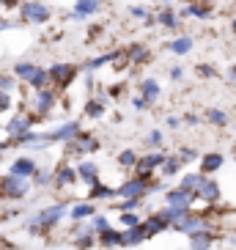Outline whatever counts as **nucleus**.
Listing matches in <instances>:
<instances>
[{"mask_svg": "<svg viewBox=\"0 0 236 250\" xmlns=\"http://www.w3.org/2000/svg\"><path fill=\"white\" fill-rule=\"evenodd\" d=\"M17 74H20L22 80H30L36 88H41V85H44V77H47V74L41 72V69H36L33 63H20V66H17Z\"/></svg>", "mask_w": 236, "mask_h": 250, "instance_id": "nucleus-1", "label": "nucleus"}, {"mask_svg": "<svg viewBox=\"0 0 236 250\" xmlns=\"http://www.w3.org/2000/svg\"><path fill=\"white\" fill-rule=\"evenodd\" d=\"M3 190H6V195H11V198H20V195H25V192H28V179L11 173V179H6V182H3Z\"/></svg>", "mask_w": 236, "mask_h": 250, "instance_id": "nucleus-2", "label": "nucleus"}, {"mask_svg": "<svg viewBox=\"0 0 236 250\" xmlns=\"http://www.w3.org/2000/svg\"><path fill=\"white\" fill-rule=\"evenodd\" d=\"M22 17L28 20V22H44L47 17H50V11H47L41 3H25V6H22Z\"/></svg>", "mask_w": 236, "mask_h": 250, "instance_id": "nucleus-3", "label": "nucleus"}, {"mask_svg": "<svg viewBox=\"0 0 236 250\" xmlns=\"http://www.w3.org/2000/svg\"><path fill=\"white\" fill-rule=\"evenodd\" d=\"M143 192V179H132V182H126L124 187H118V195L121 198H135V195H140Z\"/></svg>", "mask_w": 236, "mask_h": 250, "instance_id": "nucleus-4", "label": "nucleus"}, {"mask_svg": "<svg viewBox=\"0 0 236 250\" xmlns=\"http://www.w3.org/2000/svg\"><path fill=\"white\" fill-rule=\"evenodd\" d=\"M190 190H176V192H168V204L170 206H178V209H187L190 206Z\"/></svg>", "mask_w": 236, "mask_h": 250, "instance_id": "nucleus-5", "label": "nucleus"}, {"mask_svg": "<svg viewBox=\"0 0 236 250\" xmlns=\"http://www.w3.org/2000/svg\"><path fill=\"white\" fill-rule=\"evenodd\" d=\"M203 228H206V226H203L200 217H190V220L181 217V223H178V231H184V234H200Z\"/></svg>", "mask_w": 236, "mask_h": 250, "instance_id": "nucleus-6", "label": "nucleus"}, {"mask_svg": "<svg viewBox=\"0 0 236 250\" xmlns=\"http://www.w3.org/2000/svg\"><path fill=\"white\" fill-rule=\"evenodd\" d=\"M72 135H77V124H66V126H60V129H55V132L41 135V138L44 140H63V138H72Z\"/></svg>", "mask_w": 236, "mask_h": 250, "instance_id": "nucleus-7", "label": "nucleus"}, {"mask_svg": "<svg viewBox=\"0 0 236 250\" xmlns=\"http://www.w3.org/2000/svg\"><path fill=\"white\" fill-rule=\"evenodd\" d=\"M52 80H58V83H69L74 77V69L66 66V63H58V66H52Z\"/></svg>", "mask_w": 236, "mask_h": 250, "instance_id": "nucleus-8", "label": "nucleus"}, {"mask_svg": "<svg viewBox=\"0 0 236 250\" xmlns=\"http://www.w3.org/2000/svg\"><path fill=\"white\" fill-rule=\"evenodd\" d=\"M96 8H99V0H80L74 6V17H88V14H94Z\"/></svg>", "mask_w": 236, "mask_h": 250, "instance_id": "nucleus-9", "label": "nucleus"}, {"mask_svg": "<svg viewBox=\"0 0 236 250\" xmlns=\"http://www.w3.org/2000/svg\"><path fill=\"white\" fill-rule=\"evenodd\" d=\"M33 170H36V168H33V162H30V160H17L14 162V165H11V173H17V176H33Z\"/></svg>", "mask_w": 236, "mask_h": 250, "instance_id": "nucleus-10", "label": "nucleus"}, {"mask_svg": "<svg viewBox=\"0 0 236 250\" xmlns=\"http://www.w3.org/2000/svg\"><path fill=\"white\" fill-rule=\"evenodd\" d=\"M140 91H143V99H146V102H154L157 96H159V85H157L154 80H143Z\"/></svg>", "mask_w": 236, "mask_h": 250, "instance_id": "nucleus-11", "label": "nucleus"}, {"mask_svg": "<svg viewBox=\"0 0 236 250\" xmlns=\"http://www.w3.org/2000/svg\"><path fill=\"white\" fill-rule=\"evenodd\" d=\"M30 126V118H14V121H8L6 132L8 135H25V129Z\"/></svg>", "mask_w": 236, "mask_h": 250, "instance_id": "nucleus-12", "label": "nucleus"}, {"mask_svg": "<svg viewBox=\"0 0 236 250\" xmlns=\"http://www.w3.org/2000/svg\"><path fill=\"white\" fill-rule=\"evenodd\" d=\"M99 242L107 245V248H113V245H124V234H116V231H110V228H107V231H102V234H99Z\"/></svg>", "mask_w": 236, "mask_h": 250, "instance_id": "nucleus-13", "label": "nucleus"}, {"mask_svg": "<svg viewBox=\"0 0 236 250\" xmlns=\"http://www.w3.org/2000/svg\"><path fill=\"white\" fill-rule=\"evenodd\" d=\"M143 236H148L146 234V228H140V226H132L129 231L124 234V245H138L143 239Z\"/></svg>", "mask_w": 236, "mask_h": 250, "instance_id": "nucleus-14", "label": "nucleus"}, {"mask_svg": "<svg viewBox=\"0 0 236 250\" xmlns=\"http://www.w3.org/2000/svg\"><path fill=\"white\" fill-rule=\"evenodd\" d=\"M60 214H63V206L58 204L55 209H47L44 214H39V217H36V223H44V226H50V223H55V220H58Z\"/></svg>", "mask_w": 236, "mask_h": 250, "instance_id": "nucleus-15", "label": "nucleus"}, {"mask_svg": "<svg viewBox=\"0 0 236 250\" xmlns=\"http://www.w3.org/2000/svg\"><path fill=\"white\" fill-rule=\"evenodd\" d=\"M200 195H203L206 201H217L220 198V190H217V184L214 182H203L200 184Z\"/></svg>", "mask_w": 236, "mask_h": 250, "instance_id": "nucleus-16", "label": "nucleus"}, {"mask_svg": "<svg viewBox=\"0 0 236 250\" xmlns=\"http://www.w3.org/2000/svg\"><path fill=\"white\" fill-rule=\"evenodd\" d=\"M209 245H212V236L209 234H203V231L200 234H192V250H206Z\"/></svg>", "mask_w": 236, "mask_h": 250, "instance_id": "nucleus-17", "label": "nucleus"}, {"mask_svg": "<svg viewBox=\"0 0 236 250\" xmlns=\"http://www.w3.org/2000/svg\"><path fill=\"white\" fill-rule=\"evenodd\" d=\"M52 104V91H41L39 94V99H36V110L39 113H47V107Z\"/></svg>", "mask_w": 236, "mask_h": 250, "instance_id": "nucleus-18", "label": "nucleus"}, {"mask_svg": "<svg viewBox=\"0 0 236 250\" xmlns=\"http://www.w3.org/2000/svg\"><path fill=\"white\" fill-rule=\"evenodd\" d=\"M159 162H165V157H162V154H148L146 160L140 162V170H143V173H148V170L154 168V165H159Z\"/></svg>", "mask_w": 236, "mask_h": 250, "instance_id": "nucleus-19", "label": "nucleus"}, {"mask_svg": "<svg viewBox=\"0 0 236 250\" xmlns=\"http://www.w3.org/2000/svg\"><path fill=\"white\" fill-rule=\"evenodd\" d=\"M80 176L85 179V182H91V184L96 182V168H94V162H82V165H80Z\"/></svg>", "mask_w": 236, "mask_h": 250, "instance_id": "nucleus-20", "label": "nucleus"}, {"mask_svg": "<svg viewBox=\"0 0 236 250\" xmlns=\"http://www.w3.org/2000/svg\"><path fill=\"white\" fill-rule=\"evenodd\" d=\"M190 47H192V39H176L173 44H170V50L173 52H178V55H184V52H190Z\"/></svg>", "mask_w": 236, "mask_h": 250, "instance_id": "nucleus-21", "label": "nucleus"}, {"mask_svg": "<svg viewBox=\"0 0 236 250\" xmlns=\"http://www.w3.org/2000/svg\"><path fill=\"white\" fill-rule=\"evenodd\" d=\"M222 165V157L220 154H209L206 160H203V170H206V173H212V170H217Z\"/></svg>", "mask_w": 236, "mask_h": 250, "instance_id": "nucleus-22", "label": "nucleus"}, {"mask_svg": "<svg viewBox=\"0 0 236 250\" xmlns=\"http://www.w3.org/2000/svg\"><path fill=\"white\" fill-rule=\"evenodd\" d=\"M165 226H168V220H165V217H154V220L146 223V234H157V231H159V228H165Z\"/></svg>", "mask_w": 236, "mask_h": 250, "instance_id": "nucleus-23", "label": "nucleus"}, {"mask_svg": "<svg viewBox=\"0 0 236 250\" xmlns=\"http://www.w3.org/2000/svg\"><path fill=\"white\" fill-rule=\"evenodd\" d=\"M198 184H203L198 176H184V182H181V190H195Z\"/></svg>", "mask_w": 236, "mask_h": 250, "instance_id": "nucleus-24", "label": "nucleus"}, {"mask_svg": "<svg viewBox=\"0 0 236 250\" xmlns=\"http://www.w3.org/2000/svg\"><path fill=\"white\" fill-rule=\"evenodd\" d=\"M88 214H91V206H85V204H82V206H74L72 217H74V220H80V217H88Z\"/></svg>", "mask_w": 236, "mask_h": 250, "instance_id": "nucleus-25", "label": "nucleus"}, {"mask_svg": "<svg viewBox=\"0 0 236 250\" xmlns=\"http://www.w3.org/2000/svg\"><path fill=\"white\" fill-rule=\"evenodd\" d=\"M159 22H162L165 28H176V17L170 14V11H165V14L159 17Z\"/></svg>", "mask_w": 236, "mask_h": 250, "instance_id": "nucleus-26", "label": "nucleus"}, {"mask_svg": "<svg viewBox=\"0 0 236 250\" xmlns=\"http://www.w3.org/2000/svg\"><path fill=\"white\" fill-rule=\"evenodd\" d=\"M209 118H212L214 124H225V113H220V110H212V113H209Z\"/></svg>", "mask_w": 236, "mask_h": 250, "instance_id": "nucleus-27", "label": "nucleus"}, {"mask_svg": "<svg viewBox=\"0 0 236 250\" xmlns=\"http://www.w3.org/2000/svg\"><path fill=\"white\" fill-rule=\"evenodd\" d=\"M58 179H60V182H72V179H74V170H72V168H63V170L58 173Z\"/></svg>", "mask_w": 236, "mask_h": 250, "instance_id": "nucleus-28", "label": "nucleus"}, {"mask_svg": "<svg viewBox=\"0 0 236 250\" xmlns=\"http://www.w3.org/2000/svg\"><path fill=\"white\" fill-rule=\"evenodd\" d=\"M121 165H135V154H132V151H124V154H121Z\"/></svg>", "mask_w": 236, "mask_h": 250, "instance_id": "nucleus-29", "label": "nucleus"}, {"mask_svg": "<svg viewBox=\"0 0 236 250\" xmlns=\"http://www.w3.org/2000/svg\"><path fill=\"white\" fill-rule=\"evenodd\" d=\"M8 104H11V99H8V91H0V110H6Z\"/></svg>", "mask_w": 236, "mask_h": 250, "instance_id": "nucleus-30", "label": "nucleus"}, {"mask_svg": "<svg viewBox=\"0 0 236 250\" xmlns=\"http://www.w3.org/2000/svg\"><path fill=\"white\" fill-rule=\"evenodd\" d=\"M121 223H124V226H138V217H135V214H124V217H121Z\"/></svg>", "mask_w": 236, "mask_h": 250, "instance_id": "nucleus-31", "label": "nucleus"}, {"mask_svg": "<svg viewBox=\"0 0 236 250\" xmlns=\"http://www.w3.org/2000/svg\"><path fill=\"white\" fill-rule=\"evenodd\" d=\"M94 228H96V231H99V234H102V231H107V220H104V217H96Z\"/></svg>", "mask_w": 236, "mask_h": 250, "instance_id": "nucleus-32", "label": "nucleus"}, {"mask_svg": "<svg viewBox=\"0 0 236 250\" xmlns=\"http://www.w3.org/2000/svg\"><path fill=\"white\" fill-rule=\"evenodd\" d=\"M8 88H11V77L3 74V77H0V91H8Z\"/></svg>", "mask_w": 236, "mask_h": 250, "instance_id": "nucleus-33", "label": "nucleus"}, {"mask_svg": "<svg viewBox=\"0 0 236 250\" xmlns=\"http://www.w3.org/2000/svg\"><path fill=\"white\" fill-rule=\"evenodd\" d=\"M102 113V104H88V116H99Z\"/></svg>", "mask_w": 236, "mask_h": 250, "instance_id": "nucleus-34", "label": "nucleus"}, {"mask_svg": "<svg viewBox=\"0 0 236 250\" xmlns=\"http://www.w3.org/2000/svg\"><path fill=\"white\" fill-rule=\"evenodd\" d=\"M192 157H195V151H192V148H184V151H181V160H192Z\"/></svg>", "mask_w": 236, "mask_h": 250, "instance_id": "nucleus-35", "label": "nucleus"}, {"mask_svg": "<svg viewBox=\"0 0 236 250\" xmlns=\"http://www.w3.org/2000/svg\"><path fill=\"white\" fill-rule=\"evenodd\" d=\"M135 107H138V110H143V107H146V99H143V96H138V99H135Z\"/></svg>", "mask_w": 236, "mask_h": 250, "instance_id": "nucleus-36", "label": "nucleus"}, {"mask_svg": "<svg viewBox=\"0 0 236 250\" xmlns=\"http://www.w3.org/2000/svg\"><path fill=\"white\" fill-rule=\"evenodd\" d=\"M173 170H176V162H173V160L165 162V173H173Z\"/></svg>", "mask_w": 236, "mask_h": 250, "instance_id": "nucleus-37", "label": "nucleus"}, {"mask_svg": "<svg viewBox=\"0 0 236 250\" xmlns=\"http://www.w3.org/2000/svg\"><path fill=\"white\" fill-rule=\"evenodd\" d=\"M170 77H173V80H178V77H181V69L173 66V69H170Z\"/></svg>", "mask_w": 236, "mask_h": 250, "instance_id": "nucleus-38", "label": "nucleus"}, {"mask_svg": "<svg viewBox=\"0 0 236 250\" xmlns=\"http://www.w3.org/2000/svg\"><path fill=\"white\" fill-rule=\"evenodd\" d=\"M135 206H138V201H135V198H129V201H126V204H124V209H126V212H129V209H135Z\"/></svg>", "mask_w": 236, "mask_h": 250, "instance_id": "nucleus-39", "label": "nucleus"}, {"mask_svg": "<svg viewBox=\"0 0 236 250\" xmlns=\"http://www.w3.org/2000/svg\"><path fill=\"white\" fill-rule=\"evenodd\" d=\"M148 140H151V143H154V146H157V143L162 140V135H159V132H151V138H148Z\"/></svg>", "mask_w": 236, "mask_h": 250, "instance_id": "nucleus-40", "label": "nucleus"}, {"mask_svg": "<svg viewBox=\"0 0 236 250\" xmlns=\"http://www.w3.org/2000/svg\"><path fill=\"white\" fill-rule=\"evenodd\" d=\"M132 14H135V17H140V20H143V17H146V8H132Z\"/></svg>", "mask_w": 236, "mask_h": 250, "instance_id": "nucleus-41", "label": "nucleus"}, {"mask_svg": "<svg viewBox=\"0 0 236 250\" xmlns=\"http://www.w3.org/2000/svg\"><path fill=\"white\" fill-rule=\"evenodd\" d=\"M0 3H3V6H14L17 0H0Z\"/></svg>", "mask_w": 236, "mask_h": 250, "instance_id": "nucleus-42", "label": "nucleus"}, {"mask_svg": "<svg viewBox=\"0 0 236 250\" xmlns=\"http://www.w3.org/2000/svg\"><path fill=\"white\" fill-rule=\"evenodd\" d=\"M234 30H236V25H234Z\"/></svg>", "mask_w": 236, "mask_h": 250, "instance_id": "nucleus-43", "label": "nucleus"}]
</instances>
